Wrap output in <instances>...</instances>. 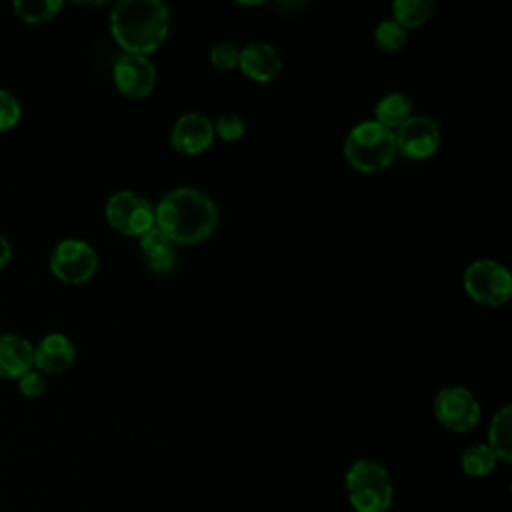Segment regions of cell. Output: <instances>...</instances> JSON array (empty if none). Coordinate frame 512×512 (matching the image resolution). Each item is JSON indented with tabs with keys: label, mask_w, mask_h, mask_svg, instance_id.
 I'll use <instances>...</instances> for the list:
<instances>
[{
	"label": "cell",
	"mask_w": 512,
	"mask_h": 512,
	"mask_svg": "<svg viewBox=\"0 0 512 512\" xmlns=\"http://www.w3.org/2000/svg\"><path fill=\"white\" fill-rule=\"evenodd\" d=\"M238 56H240V50L232 42H218L210 50V62L218 70H232V68H236L238 66Z\"/></svg>",
	"instance_id": "cell-24"
},
{
	"label": "cell",
	"mask_w": 512,
	"mask_h": 512,
	"mask_svg": "<svg viewBox=\"0 0 512 512\" xmlns=\"http://www.w3.org/2000/svg\"><path fill=\"white\" fill-rule=\"evenodd\" d=\"M154 226L174 244H198L216 230L218 208L206 192L180 186L166 192L154 206Z\"/></svg>",
	"instance_id": "cell-1"
},
{
	"label": "cell",
	"mask_w": 512,
	"mask_h": 512,
	"mask_svg": "<svg viewBox=\"0 0 512 512\" xmlns=\"http://www.w3.org/2000/svg\"><path fill=\"white\" fill-rule=\"evenodd\" d=\"M374 116L382 126L398 130L412 116V100L402 92H388L376 102Z\"/></svg>",
	"instance_id": "cell-17"
},
{
	"label": "cell",
	"mask_w": 512,
	"mask_h": 512,
	"mask_svg": "<svg viewBox=\"0 0 512 512\" xmlns=\"http://www.w3.org/2000/svg\"><path fill=\"white\" fill-rule=\"evenodd\" d=\"M434 12L432 0H394L392 2V20L402 28H416L424 24Z\"/></svg>",
	"instance_id": "cell-19"
},
{
	"label": "cell",
	"mask_w": 512,
	"mask_h": 512,
	"mask_svg": "<svg viewBox=\"0 0 512 512\" xmlns=\"http://www.w3.org/2000/svg\"><path fill=\"white\" fill-rule=\"evenodd\" d=\"M246 124L238 114H224L214 124V136H218L224 142H236L244 136Z\"/></svg>",
	"instance_id": "cell-22"
},
{
	"label": "cell",
	"mask_w": 512,
	"mask_h": 512,
	"mask_svg": "<svg viewBox=\"0 0 512 512\" xmlns=\"http://www.w3.org/2000/svg\"><path fill=\"white\" fill-rule=\"evenodd\" d=\"M104 216L114 230L126 236L140 238L154 226L152 202L132 190L114 192L104 206Z\"/></svg>",
	"instance_id": "cell-6"
},
{
	"label": "cell",
	"mask_w": 512,
	"mask_h": 512,
	"mask_svg": "<svg viewBox=\"0 0 512 512\" xmlns=\"http://www.w3.org/2000/svg\"><path fill=\"white\" fill-rule=\"evenodd\" d=\"M406 28H402L396 20L386 18L380 20L374 28V42L384 52H398L406 44Z\"/></svg>",
	"instance_id": "cell-21"
},
{
	"label": "cell",
	"mask_w": 512,
	"mask_h": 512,
	"mask_svg": "<svg viewBox=\"0 0 512 512\" xmlns=\"http://www.w3.org/2000/svg\"><path fill=\"white\" fill-rule=\"evenodd\" d=\"M12 256V248H10V242L0 234V268L10 260Z\"/></svg>",
	"instance_id": "cell-26"
},
{
	"label": "cell",
	"mask_w": 512,
	"mask_h": 512,
	"mask_svg": "<svg viewBox=\"0 0 512 512\" xmlns=\"http://www.w3.org/2000/svg\"><path fill=\"white\" fill-rule=\"evenodd\" d=\"M344 488L356 512H386L394 500V484L388 470L368 458L352 462L344 476Z\"/></svg>",
	"instance_id": "cell-4"
},
{
	"label": "cell",
	"mask_w": 512,
	"mask_h": 512,
	"mask_svg": "<svg viewBox=\"0 0 512 512\" xmlns=\"http://www.w3.org/2000/svg\"><path fill=\"white\" fill-rule=\"evenodd\" d=\"M240 72L260 84L272 82L282 72V58L278 50L268 42H250L240 50L238 56Z\"/></svg>",
	"instance_id": "cell-12"
},
{
	"label": "cell",
	"mask_w": 512,
	"mask_h": 512,
	"mask_svg": "<svg viewBox=\"0 0 512 512\" xmlns=\"http://www.w3.org/2000/svg\"><path fill=\"white\" fill-rule=\"evenodd\" d=\"M498 464L496 454L486 444H472L460 454V468L466 476L482 478L494 472Z\"/></svg>",
	"instance_id": "cell-18"
},
{
	"label": "cell",
	"mask_w": 512,
	"mask_h": 512,
	"mask_svg": "<svg viewBox=\"0 0 512 512\" xmlns=\"http://www.w3.org/2000/svg\"><path fill=\"white\" fill-rule=\"evenodd\" d=\"M110 32L126 54L150 56L170 32V10L162 0H120L110 12Z\"/></svg>",
	"instance_id": "cell-2"
},
{
	"label": "cell",
	"mask_w": 512,
	"mask_h": 512,
	"mask_svg": "<svg viewBox=\"0 0 512 512\" xmlns=\"http://www.w3.org/2000/svg\"><path fill=\"white\" fill-rule=\"evenodd\" d=\"M156 68L148 56L124 54L112 68V80L120 94L132 100L150 96L156 86Z\"/></svg>",
	"instance_id": "cell-10"
},
{
	"label": "cell",
	"mask_w": 512,
	"mask_h": 512,
	"mask_svg": "<svg viewBox=\"0 0 512 512\" xmlns=\"http://www.w3.org/2000/svg\"><path fill=\"white\" fill-rule=\"evenodd\" d=\"M486 446L496 454L498 460H512V406H502L490 420Z\"/></svg>",
	"instance_id": "cell-16"
},
{
	"label": "cell",
	"mask_w": 512,
	"mask_h": 512,
	"mask_svg": "<svg viewBox=\"0 0 512 512\" xmlns=\"http://www.w3.org/2000/svg\"><path fill=\"white\" fill-rule=\"evenodd\" d=\"M432 410L436 420L452 432H468L480 420V402L464 386H446L438 390Z\"/></svg>",
	"instance_id": "cell-8"
},
{
	"label": "cell",
	"mask_w": 512,
	"mask_h": 512,
	"mask_svg": "<svg viewBox=\"0 0 512 512\" xmlns=\"http://www.w3.org/2000/svg\"><path fill=\"white\" fill-rule=\"evenodd\" d=\"M34 368V346L18 334H0V376L20 378Z\"/></svg>",
	"instance_id": "cell-14"
},
{
	"label": "cell",
	"mask_w": 512,
	"mask_h": 512,
	"mask_svg": "<svg viewBox=\"0 0 512 512\" xmlns=\"http://www.w3.org/2000/svg\"><path fill=\"white\" fill-rule=\"evenodd\" d=\"M18 390L28 396V398H38L46 392V380H44V374L38 372V370H28L26 374H22L18 378Z\"/></svg>",
	"instance_id": "cell-25"
},
{
	"label": "cell",
	"mask_w": 512,
	"mask_h": 512,
	"mask_svg": "<svg viewBox=\"0 0 512 512\" xmlns=\"http://www.w3.org/2000/svg\"><path fill=\"white\" fill-rule=\"evenodd\" d=\"M396 148L410 160L430 158L440 146V126L430 116L412 114L398 130H394Z\"/></svg>",
	"instance_id": "cell-9"
},
{
	"label": "cell",
	"mask_w": 512,
	"mask_h": 512,
	"mask_svg": "<svg viewBox=\"0 0 512 512\" xmlns=\"http://www.w3.org/2000/svg\"><path fill=\"white\" fill-rule=\"evenodd\" d=\"M140 250L144 252L148 268L152 272L164 274L170 272L176 264L174 242L158 226H152L148 232L140 236Z\"/></svg>",
	"instance_id": "cell-15"
},
{
	"label": "cell",
	"mask_w": 512,
	"mask_h": 512,
	"mask_svg": "<svg viewBox=\"0 0 512 512\" xmlns=\"http://www.w3.org/2000/svg\"><path fill=\"white\" fill-rule=\"evenodd\" d=\"M50 270L62 282L80 284L96 274L98 254L86 240L64 238L50 254Z\"/></svg>",
	"instance_id": "cell-7"
},
{
	"label": "cell",
	"mask_w": 512,
	"mask_h": 512,
	"mask_svg": "<svg viewBox=\"0 0 512 512\" xmlns=\"http://www.w3.org/2000/svg\"><path fill=\"white\" fill-rule=\"evenodd\" d=\"M398 154L394 130L376 120H362L350 128L344 140L346 162L360 172H378Z\"/></svg>",
	"instance_id": "cell-3"
},
{
	"label": "cell",
	"mask_w": 512,
	"mask_h": 512,
	"mask_svg": "<svg viewBox=\"0 0 512 512\" xmlns=\"http://www.w3.org/2000/svg\"><path fill=\"white\" fill-rule=\"evenodd\" d=\"M74 356V342L62 332H50L34 346V368L42 374H60L74 362Z\"/></svg>",
	"instance_id": "cell-13"
},
{
	"label": "cell",
	"mask_w": 512,
	"mask_h": 512,
	"mask_svg": "<svg viewBox=\"0 0 512 512\" xmlns=\"http://www.w3.org/2000/svg\"><path fill=\"white\" fill-rule=\"evenodd\" d=\"M22 116V108L20 102L16 100V96L4 88H0V132L10 130L18 124Z\"/></svg>",
	"instance_id": "cell-23"
},
{
	"label": "cell",
	"mask_w": 512,
	"mask_h": 512,
	"mask_svg": "<svg viewBox=\"0 0 512 512\" xmlns=\"http://www.w3.org/2000/svg\"><path fill=\"white\" fill-rule=\"evenodd\" d=\"M62 8V0H16V16L28 24H40L52 20Z\"/></svg>",
	"instance_id": "cell-20"
},
{
	"label": "cell",
	"mask_w": 512,
	"mask_h": 512,
	"mask_svg": "<svg viewBox=\"0 0 512 512\" xmlns=\"http://www.w3.org/2000/svg\"><path fill=\"white\" fill-rule=\"evenodd\" d=\"M462 282L466 294L484 306H502L512 296V276L508 268L490 258L474 260L468 264Z\"/></svg>",
	"instance_id": "cell-5"
},
{
	"label": "cell",
	"mask_w": 512,
	"mask_h": 512,
	"mask_svg": "<svg viewBox=\"0 0 512 512\" xmlns=\"http://www.w3.org/2000/svg\"><path fill=\"white\" fill-rule=\"evenodd\" d=\"M214 142V122L200 112H186L176 118L170 130V144L176 152L194 156Z\"/></svg>",
	"instance_id": "cell-11"
}]
</instances>
